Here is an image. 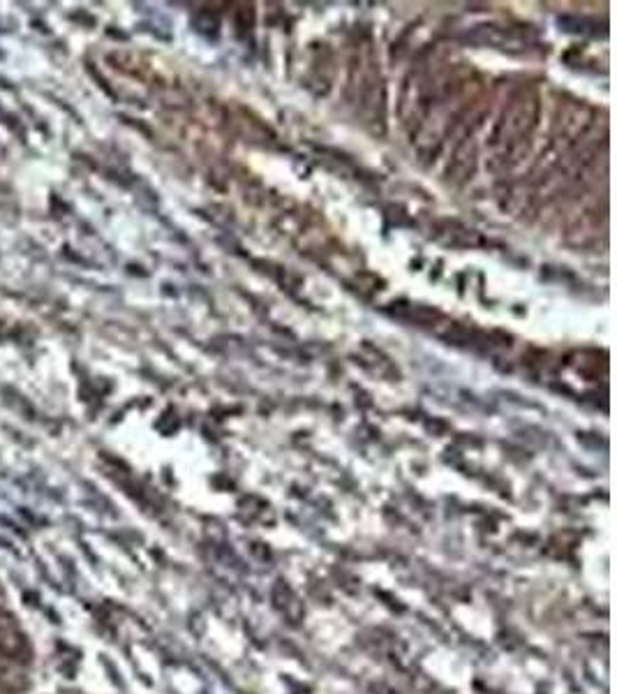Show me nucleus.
<instances>
[{
    "label": "nucleus",
    "instance_id": "nucleus-1",
    "mask_svg": "<svg viewBox=\"0 0 617 694\" xmlns=\"http://www.w3.org/2000/svg\"><path fill=\"white\" fill-rule=\"evenodd\" d=\"M537 109H539L537 95L534 93L520 95L514 105H511L509 114L504 116L500 128H497L495 142H502L504 146H509V151H514L523 139L530 137L534 123H537Z\"/></svg>",
    "mask_w": 617,
    "mask_h": 694
},
{
    "label": "nucleus",
    "instance_id": "nucleus-2",
    "mask_svg": "<svg viewBox=\"0 0 617 694\" xmlns=\"http://www.w3.org/2000/svg\"><path fill=\"white\" fill-rule=\"evenodd\" d=\"M28 653V641L24 632L19 630V625L14 623L12 616H7L0 611V655L10 657V660H19Z\"/></svg>",
    "mask_w": 617,
    "mask_h": 694
},
{
    "label": "nucleus",
    "instance_id": "nucleus-3",
    "mask_svg": "<svg viewBox=\"0 0 617 694\" xmlns=\"http://www.w3.org/2000/svg\"><path fill=\"white\" fill-rule=\"evenodd\" d=\"M24 681H26V676L17 664V660H10V657L0 655V685H3V688L14 690V688H21Z\"/></svg>",
    "mask_w": 617,
    "mask_h": 694
}]
</instances>
